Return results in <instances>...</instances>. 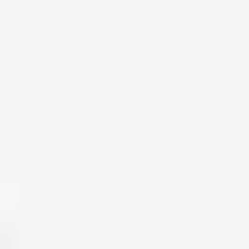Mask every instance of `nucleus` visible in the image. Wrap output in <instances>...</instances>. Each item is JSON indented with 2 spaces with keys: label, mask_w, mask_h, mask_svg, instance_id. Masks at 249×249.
<instances>
[]
</instances>
